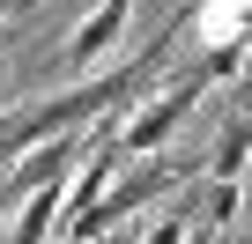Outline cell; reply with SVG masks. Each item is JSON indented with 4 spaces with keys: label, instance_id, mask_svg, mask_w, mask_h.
<instances>
[{
    "label": "cell",
    "instance_id": "obj_1",
    "mask_svg": "<svg viewBox=\"0 0 252 244\" xmlns=\"http://www.w3.org/2000/svg\"><path fill=\"white\" fill-rule=\"evenodd\" d=\"M171 52V30L156 37V52H141V59H119L111 74H89V81H74L67 96H52V104H30V111H15V118H0V156H23V148H37V141H52V134H67V126H89L96 111H111L126 89H141L149 74H156V59Z\"/></svg>",
    "mask_w": 252,
    "mask_h": 244
},
{
    "label": "cell",
    "instance_id": "obj_2",
    "mask_svg": "<svg viewBox=\"0 0 252 244\" xmlns=\"http://www.w3.org/2000/svg\"><path fill=\"white\" fill-rule=\"evenodd\" d=\"M208 89H215V81H208L200 67H186V74H178L171 89H156L134 118H119V126H111V141H119L126 156H156V148H171V134L193 118V104H200Z\"/></svg>",
    "mask_w": 252,
    "mask_h": 244
},
{
    "label": "cell",
    "instance_id": "obj_3",
    "mask_svg": "<svg viewBox=\"0 0 252 244\" xmlns=\"http://www.w3.org/2000/svg\"><path fill=\"white\" fill-rule=\"evenodd\" d=\"M163 185H171V163H141L134 178L104 185V192H96V200H89L82 215H67L60 229H67V237H82V244H89V237H111V229H119L126 215H134V207H149V200H156Z\"/></svg>",
    "mask_w": 252,
    "mask_h": 244
},
{
    "label": "cell",
    "instance_id": "obj_4",
    "mask_svg": "<svg viewBox=\"0 0 252 244\" xmlns=\"http://www.w3.org/2000/svg\"><path fill=\"white\" fill-rule=\"evenodd\" d=\"M126 15H134V0H96V8L74 23V37H67V67H74V74L104 67L111 45H119V30H126Z\"/></svg>",
    "mask_w": 252,
    "mask_h": 244
},
{
    "label": "cell",
    "instance_id": "obj_5",
    "mask_svg": "<svg viewBox=\"0 0 252 244\" xmlns=\"http://www.w3.org/2000/svg\"><path fill=\"white\" fill-rule=\"evenodd\" d=\"M200 163H208V178H245V170H252V111H245V104L222 118V134H215V148H208Z\"/></svg>",
    "mask_w": 252,
    "mask_h": 244
},
{
    "label": "cell",
    "instance_id": "obj_6",
    "mask_svg": "<svg viewBox=\"0 0 252 244\" xmlns=\"http://www.w3.org/2000/svg\"><path fill=\"white\" fill-rule=\"evenodd\" d=\"M200 215H208V222H193L186 237H222V229H237V215H245L237 178H208V185H200Z\"/></svg>",
    "mask_w": 252,
    "mask_h": 244
},
{
    "label": "cell",
    "instance_id": "obj_7",
    "mask_svg": "<svg viewBox=\"0 0 252 244\" xmlns=\"http://www.w3.org/2000/svg\"><path fill=\"white\" fill-rule=\"evenodd\" d=\"M15 207H23V215L8 222V237L37 244V237H52V229H60V185H37V192H23Z\"/></svg>",
    "mask_w": 252,
    "mask_h": 244
},
{
    "label": "cell",
    "instance_id": "obj_8",
    "mask_svg": "<svg viewBox=\"0 0 252 244\" xmlns=\"http://www.w3.org/2000/svg\"><path fill=\"white\" fill-rule=\"evenodd\" d=\"M237 59H245V30H230V45H208L200 74H208V81H237Z\"/></svg>",
    "mask_w": 252,
    "mask_h": 244
},
{
    "label": "cell",
    "instance_id": "obj_9",
    "mask_svg": "<svg viewBox=\"0 0 252 244\" xmlns=\"http://www.w3.org/2000/svg\"><path fill=\"white\" fill-rule=\"evenodd\" d=\"M237 96L252 104V30H245V59H237Z\"/></svg>",
    "mask_w": 252,
    "mask_h": 244
}]
</instances>
